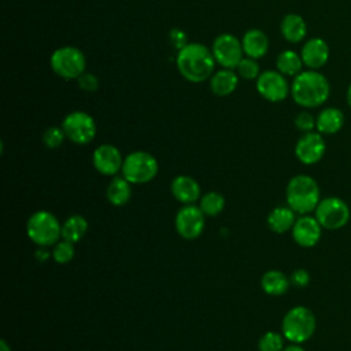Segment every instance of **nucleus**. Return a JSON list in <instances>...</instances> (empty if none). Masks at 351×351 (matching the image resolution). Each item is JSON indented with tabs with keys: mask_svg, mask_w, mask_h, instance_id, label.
Wrapping results in <instances>:
<instances>
[{
	"mask_svg": "<svg viewBox=\"0 0 351 351\" xmlns=\"http://www.w3.org/2000/svg\"><path fill=\"white\" fill-rule=\"evenodd\" d=\"M256 89L259 95L273 103L282 101L291 93V86L284 74L274 70H267L256 78Z\"/></svg>",
	"mask_w": 351,
	"mask_h": 351,
	"instance_id": "f8f14e48",
	"label": "nucleus"
},
{
	"mask_svg": "<svg viewBox=\"0 0 351 351\" xmlns=\"http://www.w3.org/2000/svg\"><path fill=\"white\" fill-rule=\"evenodd\" d=\"M282 37L292 44L300 43L307 34L306 21L299 14H287L280 25Z\"/></svg>",
	"mask_w": 351,
	"mask_h": 351,
	"instance_id": "aec40b11",
	"label": "nucleus"
},
{
	"mask_svg": "<svg viewBox=\"0 0 351 351\" xmlns=\"http://www.w3.org/2000/svg\"><path fill=\"white\" fill-rule=\"evenodd\" d=\"M276 66L277 70L288 77H296L302 70L303 60L300 53L292 51V49H285L282 52L278 53L277 59H276Z\"/></svg>",
	"mask_w": 351,
	"mask_h": 351,
	"instance_id": "a878e982",
	"label": "nucleus"
},
{
	"mask_svg": "<svg viewBox=\"0 0 351 351\" xmlns=\"http://www.w3.org/2000/svg\"><path fill=\"white\" fill-rule=\"evenodd\" d=\"M74 255H75L74 243H70L63 239L60 241H58L52 250V258L59 265L69 263L74 258Z\"/></svg>",
	"mask_w": 351,
	"mask_h": 351,
	"instance_id": "c85d7f7f",
	"label": "nucleus"
},
{
	"mask_svg": "<svg viewBox=\"0 0 351 351\" xmlns=\"http://www.w3.org/2000/svg\"><path fill=\"white\" fill-rule=\"evenodd\" d=\"M88 232V221L81 214L70 215L62 223V239L70 243H78L84 239Z\"/></svg>",
	"mask_w": 351,
	"mask_h": 351,
	"instance_id": "393cba45",
	"label": "nucleus"
},
{
	"mask_svg": "<svg viewBox=\"0 0 351 351\" xmlns=\"http://www.w3.org/2000/svg\"><path fill=\"white\" fill-rule=\"evenodd\" d=\"M293 241L303 248H311L318 244L322 234V226L315 217L304 214L296 218L292 229Z\"/></svg>",
	"mask_w": 351,
	"mask_h": 351,
	"instance_id": "4468645a",
	"label": "nucleus"
},
{
	"mask_svg": "<svg viewBox=\"0 0 351 351\" xmlns=\"http://www.w3.org/2000/svg\"><path fill=\"white\" fill-rule=\"evenodd\" d=\"M239 84V77L232 69H223L217 71L210 78V88L217 96H228L230 95Z\"/></svg>",
	"mask_w": 351,
	"mask_h": 351,
	"instance_id": "5701e85b",
	"label": "nucleus"
},
{
	"mask_svg": "<svg viewBox=\"0 0 351 351\" xmlns=\"http://www.w3.org/2000/svg\"><path fill=\"white\" fill-rule=\"evenodd\" d=\"M282 351H306L300 344H296V343H291L288 346H285L282 348Z\"/></svg>",
	"mask_w": 351,
	"mask_h": 351,
	"instance_id": "c9c22d12",
	"label": "nucleus"
},
{
	"mask_svg": "<svg viewBox=\"0 0 351 351\" xmlns=\"http://www.w3.org/2000/svg\"><path fill=\"white\" fill-rule=\"evenodd\" d=\"M346 100H347L348 107L351 108V82H350V85L347 88V90H346Z\"/></svg>",
	"mask_w": 351,
	"mask_h": 351,
	"instance_id": "e433bc0d",
	"label": "nucleus"
},
{
	"mask_svg": "<svg viewBox=\"0 0 351 351\" xmlns=\"http://www.w3.org/2000/svg\"><path fill=\"white\" fill-rule=\"evenodd\" d=\"M206 223V215L199 206L195 204H184L176 214L174 225L177 233L185 240L197 239L203 230Z\"/></svg>",
	"mask_w": 351,
	"mask_h": 351,
	"instance_id": "9d476101",
	"label": "nucleus"
},
{
	"mask_svg": "<svg viewBox=\"0 0 351 351\" xmlns=\"http://www.w3.org/2000/svg\"><path fill=\"white\" fill-rule=\"evenodd\" d=\"M326 151V143L321 133L308 132L303 133L295 144V155L298 160L306 166L318 163Z\"/></svg>",
	"mask_w": 351,
	"mask_h": 351,
	"instance_id": "ddd939ff",
	"label": "nucleus"
},
{
	"mask_svg": "<svg viewBox=\"0 0 351 351\" xmlns=\"http://www.w3.org/2000/svg\"><path fill=\"white\" fill-rule=\"evenodd\" d=\"M296 221V213L289 206L274 207L267 215V226L274 233H285L292 229Z\"/></svg>",
	"mask_w": 351,
	"mask_h": 351,
	"instance_id": "412c9836",
	"label": "nucleus"
},
{
	"mask_svg": "<svg viewBox=\"0 0 351 351\" xmlns=\"http://www.w3.org/2000/svg\"><path fill=\"white\" fill-rule=\"evenodd\" d=\"M287 204L300 215L310 214L315 210L321 200L318 182L307 174L293 176L285 188Z\"/></svg>",
	"mask_w": 351,
	"mask_h": 351,
	"instance_id": "7ed1b4c3",
	"label": "nucleus"
},
{
	"mask_svg": "<svg viewBox=\"0 0 351 351\" xmlns=\"http://www.w3.org/2000/svg\"><path fill=\"white\" fill-rule=\"evenodd\" d=\"M237 73L244 80H255L259 77V64L256 63V59L252 58H243L240 63L237 64Z\"/></svg>",
	"mask_w": 351,
	"mask_h": 351,
	"instance_id": "c756f323",
	"label": "nucleus"
},
{
	"mask_svg": "<svg viewBox=\"0 0 351 351\" xmlns=\"http://www.w3.org/2000/svg\"><path fill=\"white\" fill-rule=\"evenodd\" d=\"M346 117L339 107H325L315 117V129L322 136L336 134L344 126Z\"/></svg>",
	"mask_w": 351,
	"mask_h": 351,
	"instance_id": "a211bd4d",
	"label": "nucleus"
},
{
	"mask_svg": "<svg viewBox=\"0 0 351 351\" xmlns=\"http://www.w3.org/2000/svg\"><path fill=\"white\" fill-rule=\"evenodd\" d=\"M36 256H37L40 261H47L48 256H49V252L47 251V247H40V248L36 251Z\"/></svg>",
	"mask_w": 351,
	"mask_h": 351,
	"instance_id": "f704fd0d",
	"label": "nucleus"
},
{
	"mask_svg": "<svg viewBox=\"0 0 351 351\" xmlns=\"http://www.w3.org/2000/svg\"><path fill=\"white\" fill-rule=\"evenodd\" d=\"M289 280H291V284H292L293 287L304 288V287H307L308 282H310V273H308L306 269L299 267V269H296V270L292 271Z\"/></svg>",
	"mask_w": 351,
	"mask_h": 351,
	"instance_id": "473e14b6",
	"label": "nucleus"
},
{
	"mask_svg": "<svg viewBox=\"0 0 351 351\" xmlns=\"http://www.w3.org/2000/svg\"><path fill=\"white\" fill-rule=\"evenodd\" d=\"M241 45H243L244 53L248 58L259 59L265 56L269 49V38L262 30L251 29L244 34L241 40Z\"/></svg>",
	"mask_w": 351,
	"mask_h": 351,
	"instance_id": "6ab92c4d",
	"label": "nucleus"
},
{
	"mask_svg": "<svg viewBox=\"0 0 351 351\" xmlns=\"http://www.w3.org/2000/svg\"><path fill=\"white\" fill-rule=\"evenodd\" d=\"M78 85L85 92H95L99 88V81L95 74L92 73H84L78 78Z\"/></svg>",
	"mask_w": 351,
	"mask_h": 351,
	"instance_id": "72a5a7b5",
	"label": "nucleus"
},
{
	"mask_svg": "<svg viewBox=\"0 0 351 351\" xmlns=\"http://www.w3.org/2000/svg\"><path fill=\"white\" fill-rule=\"evenodd\" d=\"M26 234L38 247H51L62 237V225L52 213L40 210L29 217Z\"/></svg>",
	"mask_w": 351,
	"mask_h": 351,
	"instance_id": "39448f33",
	"label": "nucleus"
},
{
	"mask_svg": "<svg viewBox=\"0 0 351 351\" xmlns=\"http://www.w3.org/2000/svg\"><path fill=\"white\" fill-rule=\"evenodd\" d=\"M0 351H11V348L5 340H0Z\"/></svg>",
	"mask_w": 351,
	"mask_h": 351,
	"instance_id": "4c0bfd02",
	"label": "nucleus"
},
{
	"mask_svg": "<svg viewBox=\"0 0 351 351\" xmlns=\"http://www.w3.org/2000/svg\"><path fill=\"white\" fill-rule=\"evenodd\" d=\"M158 170L159 165L154 155L147 151H134L123 159L121 173L132 185H138L152 181L156 177Z\"/></svg>",
	"mask_w": 351,
	"mask_h": 351,
	"instance_id": "423d86ee",
	"label": "nucleus"
},
{
	"mask_svg": "<svg viewBox=\"0 0 351 351\" xmlns=\"http://www.w3.org/2000/svg\"><path fill=\"white\" fill-rule=\"evenodd\" d=\"M329 45L321 37H313L307 40L300 51L303 64L310 70H319L329 60Z\"/></svg>",
	"mask_w": 351,
	"mask_h": 351,
	"instance_id": "dca6fc26",
	"label": "nucleus"
},
{
	"mask_svg": "<svg viewBox=\"0 0 351 351\" xmlns=\"http://www.w3.org/2000/svg\"><path fill=\"white\" fill-rule=\"evenodd\" d=\"M64 138H66V134H64L62 126H60V128H58V126H51V128H48V129L44 132V134H43V143H44L49 149L59 148V147L63 144Z\"/></svg>",
	"mask_w": 351,
	"mask_h": 351,
	"instance_id": "7c9ffc66",
	"label": "nucleus"
},
{
	"mask_svg": "<svg viewBox=\"0 0 351 351\" xmlns=\"http://www.w3.org/2000/svg\"><path fill=\"white\" fill-rule=\"evenodd\" d=\"M51 69L64 80H78L85 73L86 59L75 47H62L51 55Z\"/></svg>",
	"mask_w": 351,
	"mask_h": 351,
	"instance_id": "0eeeda50",
	"label": "nucleus"
},
{
	"mask_svg": "<svg viewBox=\"0 0 351 351\" xmlns=\"http://www.w3.org/2000/svg\"><path fill=\"white\" fill-rule=\"evenodd\" d=\"M199 207L204 213L206 217H217L222 213L225 207V197L215 191L207 192L200 197Z\"/></svg>",
	"mask_w": 351,
	"mask_h": 351,
	"instance_id": "bb28decb",
	"label": "nucleus"
},
{
	"mask_svg": "<svg viewBox=\"0 0 351 351\" xmlns=\"http://www.w3.org/2000/svg\"><path fill=\"white\" fill-rule=\"evenodd\" d=\"M289 285H291L289 277L284 271L277 269L267 270L261 278V287L263 292L270 296H281L287 293V291L289 289Z\"/></svg>",
	"mask_w": 351,
	"mask_h": 351,
	"instance_id": "4be33fe9",
	"label": "nucleus"
},
{
	"mask_svg": "<svg viewBox=\"0 0 351 351\" xmlns=\"http://www.w3.org/2000/svg\"><path fill=\"white\" fill-rule=\"evenodd\" d=\"M317 319L314 313L306 306L289 308L281 322V333L289 343L302 344L310 340L315 332Z\"/></svg>",
	"mask_w": 351,
	"mask_h": 351,
	"instance_id": "20e7f679",
	"label": "nucleus"
},
{
	"mask_svg": "<svg viewBox=\"0 0 351 351\" xmlns=\"http://www.w3.org/2000/svg\"><path fill=\"white\" fill-rule=\"evenodd\" d=\"M314 217L322 226V229L337 230L344 228L351 217V211L348 204L337 197L328 196L319 200L318 206L314 210Z\"/></svg>",
	"mask_w": 351,
	"mask_h": 351,
	"instance_id": "6e6552de",
	"label": "nucleus"
},
{
	"mask_svg": "<svg viewBox=\"0 0 351 351\" xmlns=\"http://www.w3.org/2000/svg\"><path fill=\"white\" fill-rule=\"evenodd\" d=\"M330 95L328 78L318 70H304L293 77L291 96L303 108H317L322 106Z\"/></svg>",
	"mask_w": 351,
	"mask_h": 351,
	"instance_id": "f257e3e1",
	"label": "nucleus"
},
{
	"mask_svg": "<svg viewBox=\"0 0 351 351\" xmlns=\"http://www.w3.org/2000/svg\"><path fill=\"white\" fill-rule=\"evenodd\" d=\"M211 52L215 58V62L225 69H236L244 53L240 40L230 33L218 36L213 43Z\"/></svg>",
	"mask_w": 351,
	"mask_h": 351,
	"instance_id": "9b49d317",
	"label": "nucleus"
},
{
	"mask_svg": "<svg viewBox=\"0 0 351 351\" xmlns=\"http://www.w3.org/2000/svg\"><path fill=\"white\" fill-rule=\"evenodd\" d=\"M177 69L191 82H203L211 77L215 66L213 52L200 43L184 45L177 55Z\"/></svg>",
	"mask_w": 351,
	"mask_h": 351,
	"instance_id": "f03ea898",
	"label": "nucleus"
},
{
	"mask_svg": "<svg viewBox=\"0 0 351 351\" xmlns=\"http://www.w3.org/2000/svg\"><path fill=\"white\" fill-rule=\"evenodd\" d=\"M66 137L80 145L90 143L96 136L95 119L84 111H73L67 114L62 122Z\"/></svg>",
	"mask_w": 351,
	"mask_h": 351,
	"instance_id": "1a4fd4ad",
	"label": "nucleus"
},
{
	"mask_svg": "<svg viewBox=\"0 0 351 351\" xmlns=\"http://www.w3.org/2000/svg\"><path fill=\"white\" fill-rule=\"evenodd\" d=\"M106 196L112 206H125L132 197V184L122 176L115 177L107 185Z\"/></svg>",
	"mask_w": 351,
	"mask_h": 351,
	"instance_id": "b1692460",
	"label": "nucleus"
},
{
	"mask_svg": "<svg viewBox=\"0 0 351 351\" xmlns=\"http://www.w3.org/2000/svg\"><path fill=\"white\" fill-rule=\"evenodd\" d=\"M293 122H295L296 129L300 130L302 133H308L315 129V117L308 111H300L295 117Z\"/></svg>",
	"mask_w": 351,
	"mask_h": 351,
	"instance_id": "2f4dec72",
	"label": "nucleus"
},
{
	"mask_svg": "<svg viewBox=\"0 0 351 351\" xmlns=\"http://www.w3.org/2000/svg\"><path fill=\"white\" fill-rule=\"evenodd\" d=\"M123 159L121 151L112 144L99 145L92 155L95 169L103 176H115L122 170Z\"/></svg>",
	"mask_w": 351,
	"mask_h": 351,
	"instance_id": "2eb2a0df",
	"label": "nucleus"
},
{
	"mask_svg": "<svg viewBox=\"0 0 351 351\" xmlns=\"http://www.w3.org/2000/svg\"><path fill=\"white\" fill-rule=\"evenodd\" d=\"M284 335L278 332L269 330L263 333L258 341L259 351H282L284 346Z\"/></svg>",
	"mask_w": 351,
	"mask_h": 351,
	"instance_id": "cd10ccee",
	"label": "nucleus"
},
{
	"mask_svg": "<svg viewBox=\"0 0 351 351\" xmlns=\"http://www.w3.org/2000/svg\"><path fill=\"white\" fill-rule=\"evenodd\" d=\"M171 195L182 204H193L200 199V185L191 176H177L170 185Z\"/></svg>",
	"mask_w": 351,
	"mask_h": 351,
	"instance_id": "f3484780",
	"label": "nucleus"
}]
</instances>
